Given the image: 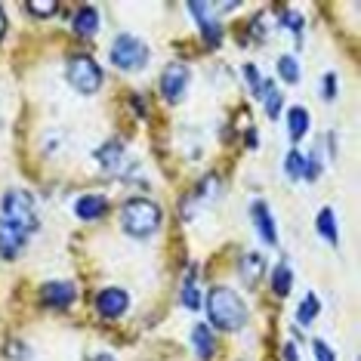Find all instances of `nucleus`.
Segmentation results:
<instances>
[{"mask_svg":"<svg viewBox=\"0 0 361 361\" xmlns=\"http://www.w3.org/2000/svg\"><path fill=\"white\" fill-rule=\"evenodd\" d=\"M278 75H281V80H287V84H297L300 80V65L293 56H281L278 59Z\"/></svg>","mask_w":361,"mask_h":361,"instance_id":"obj_24","label":"nucleus"},{"mask_svg":"<svg viewBox=\"0 0 361 361\" xmlns=\"http://www.w3.org/2000/svg\"><path fill=\"white\" fill-rule=\"evenodd\" d=\"M4 31H6V16H4V10H0V37H4Z\"/></svg>","mask_w":361,"mask_h":361,"instance_id":"obj_31","label":"nucleus"},{"mask_svg":"<svg viewBox=\"0 0 361 361\" xmlns=\"http://www.w3.org/2000/svg\"><path fill=\"white\" fill-rule=\"evenodd\" d=\"M65 78L84 96L96 93V90L102 87V71H99V65H96V59H90V56H71L68 65H65Z\"/></svg>","mask_w":361,"mask_h":361,"instance_id":"obj_4","label":"nucleus"},{"mask_svg":"<svg viewBox=\"0 0 361 361\" xmlns=\"http://www.w3.org/2000/svg\"><path fill=\"white\" fill-rule=\"evenodd\" d=\"M284 361H300V352H297V343H284Z\"/></svg>","mask_w":361,"mask_h":361,"instance_id":"obj_29","label":"nucleus"},{"mask_svg":"<svg viewBox=\"0 0 361 361\" xmlns=\"http://www.w3.org/2000/svg\"><path fill=\"white\" fill-rule=\"evenodd\" d=\"M40 300L47 302V306H56V309H65L75 302V284L68 281H50L40 287Z\"/></svg>","mask_w":361,"mask_h":361,"instance_id":"obj_10","label":"nucleus"},{"mask_svg":"<svg viewBox=\"0 0 361 361\" xmlns=\"http://www.w3.org/2000/svg\"><path fill=\"white\" fill-rule=\"evenodd\" d=\"M253 223H257V232L259 238L269 244V247H275L278 244V232H275V223H272V210H269V204L266 201H253Z\"/></svg>","mask_w":361,"mask_h":361,"instance_id":"obj_11","label":"nucleus"},{"mask_svg":"<svg viewBox=\"0 0 361 361\" xmlns=\"http://www.w3.org/2000/svg\"><path fill=\"white\" fill-rule=\"evenodd\" d=\"M318 312H322V302H318V297H315V293H306V300H302L300 309H297V322L302 327H309L318 318Z\"/></svg>","mask_w":361,"mask_h":361,"instance_id":"obj_21","label":"nucleus"},{"mask_svg":"<svg viewBox=\"0 0 361 361\" xmlns=\"http://www.w3.org/2000/svg\"><path fill=\"white\" fill-rule=\"evenodd\" d=\"M111 62L118 65L121 71H139L149 62V47L133 35H121L111 44Z\"/></svg>","mask_w":361,"mask_h":361,"instance_id":"obj_5","label":"nucleus"},{"mask_svg":"<svg viewBox=\"0 0 361 361\" xmlns=\"http://www.w3.org/2000/svg\"><path fill=\"white\" fill-rule=\"evenodd\" d=\"M207 315L213 327H219V331H238L247 322V306L228 287H213L207 293Z\"/></svg>","mask_w":361,"mask_h":361,"instance_id":"obj_1","label":"nucleus"},{"mask_svg":"<svg viewBox=\"0 0 361 361\" xmlns=\"http://www.w3.org/2000/svg\"><path fill=\"white\" fill-rule=\"evenodd\" d=\"M185 87H188V68L185 65H167V71L161 75V93L167 96L170 102H179L183 99V93H185Z\"/></svg>","mask_w":361,"mask_h":361,"instance_id":"obj_9","label":"nucleus"},{"mask_svg":"<svg viewBox=\"0 0 361 361\" xmlns=\"http://www.w3.org/2000/svg\"><path fill=\"white\" fill-rule=\"evenodd\" d=\"M105 210H109V201H105V195H84V198L75 204L78 219H87V223H93V219H102Z\"/></svg>","mask_w":361,"mask_h":361,"instance_id":"obj_12","label":"nucleus"},{"mask_svg":"<svg viewBox=\"0 0 361 361\" xmlns=\"http://www.w3.org/2000/svg\"><path fill=\"white\" fill-rule=\"evenodd\" d=\"M290 287H293V272H290V262L281 259L275 266V272H272V290L278 293V297H287L290 293Z\"/></svg>","mask_w":361,"mask_h":361,"instance_id":"obj_18","label":"nucleus"},{"mask_svg":"<svg viewBox=\"0 0 361 361\" xmlns=\"http://www.w3.org/2000/svg\"><path fill=\"white\" fill-rule=\"evenodd\" d=\"M28 10L35 13V16H53L56 13V4H53V0H44V4H40V0H31Z\"/></svg>","mask_w":361,"mask_h":361,"instance_id":"obj_26","label":"nucleus"},{"mask_svg":"<svg viewBox=\"0 0 361 361\" xmlns=\"http://www.w3.org/2000/svg\"><path fill=\"white\" fill-rule=\"evenodd\" d=\"M312 352H315V361H336L334 349L324 340H312Z\"/></svg>","mask_w":361,"mask_h":361,"instance_id":"obj_25","label":"nucleus"},{"mask_svg":"<svg viewBox=\"0 0 361 361\" xmlns=\"http://www.w3.org/2000/svg\"><path fill=\"white\" fill-rule=\"evenodd\" d=\"M71 28L78 31V35H96V28H99V13L93 10V6H80V10L75 13V22H71Z\"/></svg>","mask_w":361,"mask_h":361,"instance_id":"obj_14","label":"nucleus"},{"mask_svg":"<svg viewBox=\"0 0 361 361\" xmlns=\"http://www.w3.org/2000/svg\"><path fill=\"white\" fill-rule=\"evenodd\" d=\"M192 346H195V355H198L201 361L213 358V352H216V340H213L207 324H195L192 327Z\"/></svg>","mask_w":361,"mask_h":361,"instance_id":"obj_13","label":"nucleus"},{"mask_svg":"<svg viewBox=\"0 0 361 361\" xmlns=\"http://www.w3.org/2000/svg\"><path fill=\"white\" fill-rule=\"evenodd\" d=\"M93 361H114L111 355H93Z\"/></svg>","mask_w":361,"mask_h":361,"instance_id":"obj_32","label":"nucleus"},{"mask_svg":"<svg viewBox=\"0 0 361 361\" xmlns=\"http://www.w3.org/2000/svg\"><path fill=\"white\" fill-rule=\"evenodd\" d=\"M25 241H28V232H22L19 226H13L10 219L0 216V257L13 259L25 250Z\"/></svg>","mask_w":361,"mask_h":361,"instance_id":"obj_8","label":"nucleus"},{"mask_svg":"<svg viewBox=\"0 0 361 361\" xmlns=\"http://www.w3.org/2000/svg\"><path fill=\"white\" fill-rule=\"evenodd\" d=\"M244 78H247V80H250V87L257 90V93H259L262 80H259V75H257V68H253V65H244Z\"/></svg>","mask_w":361,"mask_h":361,"instance_id":"obj_27","label":"nucleus"},{"mask_svg":"<svg viewBox=\"0 0 361 361\" xmlns=\"http://www.w3.org/2000/svg\"><path fill=\"white\" fill-rule=\"evenodd\" d=\"M262 269H266V262H262L259 253H247V257L241 259V281L253 287L259 281V275H262Z\"/></svg>","mask_w":361,"mask_h":361,"instance_id":"obj_19","label":"nucleus"},{"mask_svg":"<svg viewBox=\"0 0 361 361\" xmlns=\"http://www.w3.org/2000/svg\"><path fill=\"white\" fill-rule=\"evenodd\" d=\"M121 226L133 238H149L161 226V207L149 198H130L121 207Z\"/></svg>","mask_w":361,"mask_h":361,"instance_id":"obj_2","label":"nucleus"},{"mask_svg":"<svg viewBox=\"0 0 361 361\" xmlns=\"http://www.w3.org/2000/svg\"><path fill=\"white\" fill-rule=\"evenodd\" d=\"M183 306L185 309H201V293H198V287H195V269L188 272L185 278V284H183Z\"/></svg>","mask_w":361,"mask_h":361,"instance_id":"obj_22","label":"nucleus"},{"mask_svg":"<svg viewBox=\"0 0 361 361\" xmlns=\"http://www.w3.org/2000/svg\"><path fill=\"white\" fill-rule=\"evenodd\" d=\"M96 309H99V315L109 318V322L121 318V315H124V312L130 309L127 290H121V287H109V290H102L99 297H96Z\"/></svg>","mask_w":361,"mask_h":361,"instance_id":"obj_7","label":"nucleus"},{"mask_svg":"<svg viewBox=\"0 0 361 361\" xmlns=\"http://www.w3.org/2000/svg\"><path fill=\"white\" fill-rule=\"evenodd\" d=\"M284 25H287V28H293V31H300V28H302V22H300V16H297V13H284Z\"/></svg>","mask_w":361,"mask_h":361,"instance_id":"obj_30","label":"nucleus"},{"mask_svg":"<svg viewBox=\"0 0 361 361\" xmlns=\"http://www.w3.org/2000/svg\"><path fill=\"white\" fill-rule=\"evenodd\" d=\"M188 13L198 19V28L204 35V44L207 47H219V40H223V31H219V22H216V6L210 4H188Z\"/></svg>","mask_w":361,"mask_h":361,"instance_id":"obj_6","label":"nucleus"},{"mask_svg":"<svg viewBox=\"0 0 361 361\" xmlns=\"http://www.w3.org/2000/svg\"><path fill=\"white\" fill-rule=\"evenodd\" d=\"M259 99L266 102V111H269V118H278V111H281V93L275 90L272 80H262V87H259Z\"/></svg>","mask_w":361,"mask_h":361,"instance_id":"obj_20","label":"nucleus"},{"mask_svg":"<svg viewBox=\"0 0 361 361\" xmlns=\"http://www.w3.org/2000/svg\"><path fill=\"white\" fill-rule=\"evenodd\" d=\"M93 158L99 161L105 170H118L121 158H124V145H121L118 139H109V142H105L102 149H96V154H93Z\"/></svg>","mask_w":361,"mask_h":361,"instance_id":"obj_15","label":"nucleus"},{"mask_svg":"<svg viewBox=\"0 0 361 361\" xmlns=\"http://www.w3.org/2000/svg\"><path fill=\"white\" fill-rule=\"evenodd\" d=\"M306 130H309V111L306 109L287 111V136H290V142H300V139L306 136Z\"/></svg>","mask_w":361,"mask_h":361,"instance_id":"obj_17","label":"nucleus"},{"mask_svg":"<svg viewBox=\"0 0 361 361\" xmlns=\"http://www.w3.org/2000/svg\"><path fill=\"white\" fill-rule=\"evenodd\" d=\"M315 226H318V235H322L324 241L331 244V247H340V232H336V219H334V210L331 207H324L322 213H318Z\"/></svg>","mask_w":361,"mask_h":361,"instance_id":"obj_16","label":"nucleus"},{"mask_svg":"<svg viewBox=\"0 0 361 361\" xmlns=\"http://www.w3.org/2000/svg\"><path fill=\"white\" fill-rule=\"evenodd\" d=\"M302 170H306V161H302V154L297 149H290V152L284 154V173L290 176V179H300Z\"/></svg>","mask_w":361,"mask_h":361,"instance_id":"obj_23","label":"nucleus"},{"mask_svg":"<svg viewBox=\"0 0 361 361\" xmlns=\"http://www.w3.org/2000/svg\"><path fill=\"white\" fill-rule=\"evenodd\" d=\"M334 96H336V78L324 75V99H334Z\"/></svg>","mask_w":361,"mask_h":361,"instance_id":"obj_28","label":"nucleus"},{"mask_svg":"<svg viewBox=\"0 0 361 361\" xmlns=\"http://www.w3.org/2000/svg\"><path fill=\"white\" fill-rule=\"evenodd\" d=\"M4 219H10L13 226H19L22 232H35L40 226L37 219V207H35V198L22 188H13V192L4 195Z\"/></svg>","mask_w":361,"mask_h":361,"instance_id":"obj_3","label":"nucleus"}]
</instances>
